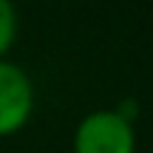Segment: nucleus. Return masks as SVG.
I'll return each mask as SVG.
<instances>
[{"label":"nucleus","instance_id":"obj_1","mask_svg":"<svg viewBox=\"0 0 153 153\" xmlns=\"http://www.w3.org/2000/svg\"><path fill=\"white\" fill-rule=\"evenodd\" d=\"M74 153H136V128L116 108H97L76 122Z\"/></svg>","mask_w":153,"mask_h":153},{"label":"nucleus","instance_id":"obj_3","mask_svg":"<svg viewBox=\"0 0 153 153\" xmlns=\"http://www.w3.org/2000/svg\"><path fill=\"white\" fill-rule=\"evenodd\" d=\"M17 9L9 0H0V60H6L9 48L17 40Z\"/></svg>","mask_w":153,"mask_h":153},{"label":"nucleus","instance_id":"obj_2","mask_svg":"<svg viewBox=\"0 0 153 153\" xmlns=\"http://www.w3.org/2000/svg\"><path fill=\"white\" fill-rule=\"evenodd\" d=\"M34 82L23 65L0 60V139L23 131L34 114Z\"/></svg>","mask_w":153,"mask_h":153}]
</instances>
